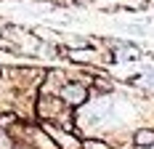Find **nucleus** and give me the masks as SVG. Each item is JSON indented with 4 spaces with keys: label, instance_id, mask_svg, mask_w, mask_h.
I'll return each mask as SVG.
<instances>
[{
    "label": "nucleus",
    "instance_id": "f03ea898",
    "mask_svg": "<svg viewBox=\"0 0 154 149\" xmlns=\"http://www.w3.org/2000/svg\"><path fill=\"white\" fill-rule=\"evenodd\" d=\"M66 96H69V101H82L85 93H82L80 88H69V90H66Z\"/></svg>",
    "mask_w": 154,
    "mask_h": 149
},
{
    "label": "nucleus",
    "instance_id": "f257e3e1",
    "mask_svg": "<svg viewBox=\"0 0 154 149\" xmlns=\"http://www.w3.org/2000/svg\"><path fill=\"white\" fill-rule=\"evenodd\" d=\"M136 141H138V144H143V147H149V144H154V133H152V131H138Z\"/></svg>",
    "mask_w": 154,
    "mask_h": 149
}]
</instances>
